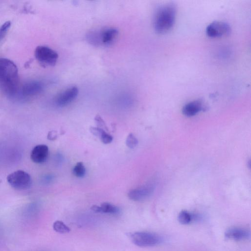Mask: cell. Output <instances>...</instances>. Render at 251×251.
Returning a JSON list of instances; mask_svg holds the SVG:
<instances>
[{"label":"cell","mask_w":251,"mask_h":251,"mask_svg":"<svg viewBox=\"0 0 251 251\" xmlns=\"http://www.w3.org/2000/svg\"><path fill=\"white\" fill-rule=\"evenodd\" d=\"M204 109L203 102L200 100L190 101L185 104L182 108L183 115L187 117H192Z\"/></svg>","instance_id":"cell-12"},{"label":"cell","mask_w":251,"mask_h":251,"mask_svg":"<svg viewBox=\"0 0 251 251\" xmlns=\"http://www.w3.org/2000/svg\"><path fill=\"white\" fill-rule=\"evenodd\" d=\"M250 231L242 227H231L225 232V236L226 239L236 241L247 240L250 238Z\"/></svg>","instance_id":"cell-10"},{"label":"cell","mask_w":251,"mask_h":251,"mask_svg":"<svg viewBox=\"0 0 251 251\" xmlns=\"http://www.w3.org/2000/svg\"><path fill=\"white\" fill-rule=\"evenodd\" d=\"M11 22L7 21L0 27V40L5 36L11 26Z\"/></svg>","instance_id":"cell-20"},{"label":"cell","mask_w":251,"mask_h":251,"mask_svg":"<svg viewBox=\"0 0 251 251\" xmlns=\"http://www.w3.org/2000/svg\"><path fill=\"white\" fill-rule=\"evenodd\" d=\"M95 120L97 124L98 127L102 129H103L102 128H104L105 129L108 130L107 127L104 121L100 116L97 115L95 118Z\"/></svg>","instance_id":"cell-21"},{"label":"cell","mask_w":251,"mask_h":251,"mask_svg":"<svg viewBox=\"0 0 251 251\" xmlns=\"http://www.w3.org/2000/svg\"><path fill=\"white\" fill-rule=\"evenodd\" d=\"M49 155L48 147L44 144L34 147L30 153V158L36 163H42L46 161Z\"/></svg>","instance_id":"cell-11"},{"label":"cell","mask_w":251,"mask_h":251,"mask_svg":"<svg viewBox=\"0 0 251 251\" xmlns=\"http://www.w3.org/2000/svg\"><path fill=\"white\" fill-rule=\"evenodd\" d=\"M130 238L134 244L140 247L154 246L160 243L162 240L158 234L147 231L131 233Z\"/></svg>","instance_id":"cell-3"},{"label":"cell","mask_w":251,"mask_h":251,"mask_svg":"<svg viewBox=\"0 0 251 251\" xmlns=\"http://www.w3.org/2000/svg\"><path fill=\"white\" fill-rule=\"evenodd\" d=\"M91 209L95 212L116 215L120 213L119 208L108 202H103L100 206L93 205Z\"/></svg>","instance_id":"cell-14"},{"label":"cell","mask_w":251,"mask_h":251,"mask_svg":"<svg viewBox=\"0 0 251 251\" xmlns=\"http://www.w3.org/2000/svg\"><path fill=\"white\" fill-rule=\"evenodd\" d=\"M231 27L226 23L222 21H214L208 25L206 28V35L212 38L220 37L229 35Z\"/></svg>","instance_id":"cell-7"},{"label":"cell","mask_w":251,"mask_h":251,"mask_svg":"<svg viewBox=\"0 0 251 251\" xmlns=\"http://www.w3.org/2000/svg\"><path fill=\"white\" fill-rule=\"evenodd\" d=\"M57 137V134L55 132L51 131L49 133L48 138L50 139H55Z\"/></svg>","instance_id":"cell-22"},{"label":"cell","mask_w":251,"mask_h":251,"mask_svg":"<svg viewBox=\"0 0 251 251\" xmlns=\"http://www.w3.org/2000/svg\"><path fill=\"white\" fill-rule=\"evenodd\" d=\"M154 186L148 184L131 190L128 193V198L134 201H142L149 198L153 193Z\"/></svg>","instance_id":"cell-8"},{"label":"cell","mask_w":251,"mask_h":251,"mask_svg":"<svg viewBox=\"0 0 251 251\" xmlns=\"http://www.w3.org/2000/svg\"><path fill=\"white\" fill-rule=\"evenodd\" d=\"M19 85L18 71L9 59L0 58V89L8 96L15 95Z\"/></svg>","instance_id":"cell-1"},{"label":"cell","mask_w":251,"mask_h":251,"mask_svg":"<svg viewBox=\"0 0 251 251\" xmlns=\"http://www.w3.org/2000/svg\"><path fill=\"white\" fill-rule=\"evenodd\" d=\"M118 35V30L113 27L104 28L99 32H92L88 39L93 44L109 46L113 43Z\"/></svg>","instance_id":"cell-4"},{"label":"cell","mask_w":251,"mask_h":251,"mask_svg":"<svg viewBox=\"0 0 251 251\" xmlns=\"http://www.w3.org/2000/svg\"><path fill=\"white\" fill-rule=\"evenodd\" d=\"M176 8L173 3H167L159 6L154 15L153 28L157 34H165L174 26L176 18Z\"/></svg>","instance_id":"cell-2"},{"label":"cell","mask_w":251,"mask_h":251,"mask_svg":"<svg viewBox=\"0 0 251 251\" xmlns=\"http://www.w3.org/2000/svg\"><path fill=\"white\" fill-rule=\"evenodd\" d=\"M90 130L93 134L99 137L104 144L110 143L113 140V137L102 128L98 127H91Z\"/></svg>","instance_id":"cell-15"},{"label":"cell","mask_w":251,"mask_h":251,"mask_svg":"<svg viewBox=\"0 0 251 251\" xmlns=\"http://www.w3.org/2000/svg\"><path fill=\"white\" fill-rule=\"evenodd\" d=\"M35 56L42 66L48 67L55 65L58 55L55 50L48 47L39 46L35 49Z\"/></svg>","instance_id":"cell-6"},{"label":"cell","mask_w":251,"mask_h":251,"mask_svg":"<svg viewBox=\"0 0 251 251\" xmlns=\"http://www.w3.org/2000/svg\"><path fill=\"white\" fill-rule=\"evenodd\" d=\"M138 141L135 136L132 134L130 133L128 135L126 139V145L129 148H134L138 144Z\"/></svg>","instance_id":"cell-19"},{"label":"cell","mask_w":251,"mask_h":251,"mask_svg":"<svg viewBox=\"0 0 251 251\" xmlns=\"http://www.w3.org/2000/svg\"><path fill=\"white\" fill-rule=\"evenodd\" d=\"M53 228L54 231L60 233H69L71 229L61 221H56L53 224Z\"/></svg>","instance_id":"cell-17"},{"label":"cell","mask_w":251,"mask_h":251,"mask_svg":"<svg viewBox=\"0 0 251 251\" xmlns=\"http://www.w3.org/2000/svg\"><path fill=\"white\" fill-rule=\"evenodd\" d=\"M78 89L77 87L68 88L59 94L55 99V103L59 107L65 106L71 103L77 97Z\"/></svg>","instance_id":"cell-9"},{"label":"cell","mask_w":251,"mask_h":251,"mask_svg":"<svg viewBox=\"0 0 251 251\" xmlns=\"http://www.w3.org/2000/svg\"><path fill=\"white\" fill-rule=\"evenodd\" d=\"M198 219V216L186 210L180 211L178 215V221L182 225H188Z\"/></svg>","instance_id":"cell-16"},{"label":"cell","mask_w":251,"mask_h":251,"mask_svg":"<svg viewBox=\"0 0 251 251\" xmlns=\"http://www.w3.org/2000/svg\"><path fill=\"white\" fill-rule=\"evenodd\" d=\"M86 173V169L82 162H77L73 169V174L76 177H82Z\"/></svg>","instance_id":"cell-18"},{"label":"cell","mask_w":251,"mask_h":251,"mask_svg":"<svg viewBox=\"0 0 251 251\" xmlns=\"http://www.w3.org/2000/svg\"><path fill=\"white\" fill-rule=\"evenodd\" d=\"M7 181L10 185L15 189H28L32 183L30 176L23 170H17L7 176Z\"/></svg>","instance_id":"cell-5"},{"label":"cell","mask_w":251,"mask_h":251,"mask_svg":"<svg viewBox=\"0 0 251 251\" xmlns=\"http://www.w3.org/2000/svg\"><path fill=\"white\" fill-rule=\"evenodd\" d=\"M43 89V85L38 81L26 83L23 87V94L25 96H32L40 93Z\"/></svg>","instance_id":"cell-13"}]
</instances>
